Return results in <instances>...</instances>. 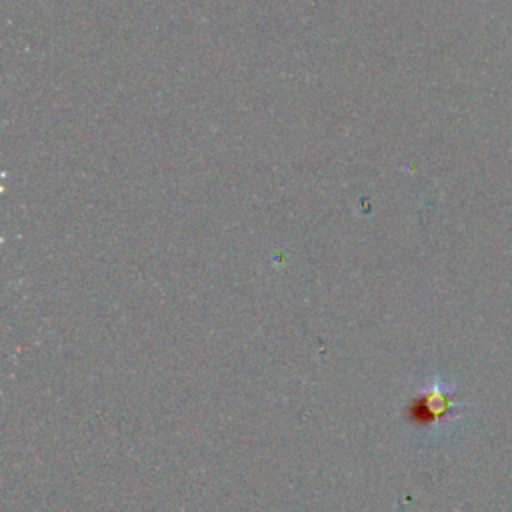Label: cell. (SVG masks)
<instances>
[{
	"label": "cell",
	"instance_id": "obj_1",
	"mask_svg": "<svg viewBox=\"0 0 512 512\" xmlns=\"http://www.w3.org/2000/svg\"><path fill=\"white\" fill-rule=\"evenodd\" d=\"M458 414L460 404L456 400V388L446 384L440 376L428 378L410 406L412 422L430 430V434H438L450 426Z\"/></svg>",
	"mask_w": 512,
	"mask_h": 512
}]
</instances>
